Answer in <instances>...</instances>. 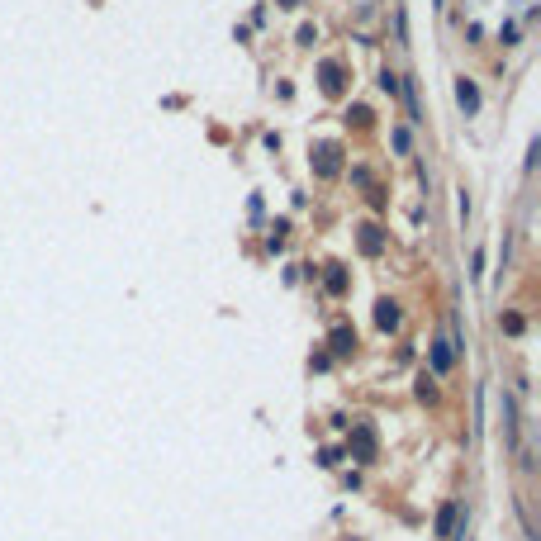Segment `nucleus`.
<instances>
[{"instance_id":"nucleus-1","label":"nucleus","mask_w":541,"mask_h":541,"mask_svg":"<svg viewBox=\"0 0 541 541\" xmlns=\"http://www.w3.org/2000/svg\"><path fill=\"white\" fill-rule=\"evenodd\" d=\"M356 351V333L351 328H333V356H351Z\"/></svg>"},{"instance_id":"nucleus-8","label":"nucleus","mask_w":541,"mask_h":541,"mask_svg":"<svg viewBox=\"0 0 541 541\" xmlns=\"http://www.w3.org/2000/svg\"><path fill=\"white\" fill-rule=\"evenodd\" d=\"M285 5H295V0H285Z\"/></svg>"},{"instance_id":"nucleus-2","label":"nucleus","mask_w":541,"mask_h":541,"mask_svg":"<svg viewBox=\"0 0 541 541\" xmlns=\"http://www.w3.org/2000/svg\"><path fill=\"white\" fill-rule=\"evenodd\" d=\"M456 518H461V508H456V503H442V513H437V537L451 541V527H456Z\"/></svg>"},{"instance_id":"nucleus-6","label":"nucleus","mask_w":541,"mask_h":541,"mask_svg":"<svg viewBox=\"0 0 541 541\" xmlns=\"http://www.w3.org/2000/svg\"><path fill=\"white\" fill-rule=\"evenodd\" d=\"M361 247H366V252H380V238H375V228H366V238H361Z\"/></svg>"},{"instance_id":"nucleus-3","label":"nucleus","mask_w":541,"mask_h":541,"mask_svg":"<svg viewBox=\"0 0 541 541\" xmlns=\"http://www.w3.org/2000/svg\"><path fill=\"white\" fill-rule=\"evenodd\" d=\"M456 100H461V110H470V114L479 110V91L470 86V81H461V86H456Z\"/></svg>"},{"instance_id":"nucleus-4","label":"nucleus","mask_w":541,"mask_h":541,"mask_svg":"<svg viewBox=\"0 0 541 541\" xmlns=\"http://www.w3.org/2000/svg\"><path fill=\"white\" fill-rule=\"evenodd\" d=\"M375 319H380V328H394V323H399V304L380 300V314H375Z\"/></svg>"},{"instance_id":"nucleus-7","label":"nucleus","mask_w":541,"mask_h":541,"mask_svg":"<svg viewBox=\"0 0 541 541\" xmlns=\"http://www.w3.org/2000/svg\"><path fill=\"white\" fill-rule=\"evenodd\" d=\"M380 86L389 91V96H394V91H399V76H394V72H380Z\"/></svg>"},{"instance_id":"nucleus-5","label":"nucleus","mask_w":541,"mask_h":541,"mask_svg":"<svg viewBox=\"0 0 541 541\" xmlns=\"http://www.w3.org/2000/svg\"><path fill=\"white\" fill-rule=\"evenodd\" d=\"M432 361H437V370H451V347L437 342V347H432Z\"/></svg>"}]
</instances>
